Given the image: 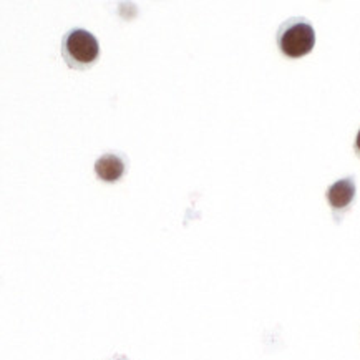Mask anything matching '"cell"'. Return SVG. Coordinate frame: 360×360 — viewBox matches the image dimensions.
<instances>
[{"label": "cell", "instance_id": "cell-1", "mask_svg": "<svg viewBox=\"0 0 360 360\" xmlns=\"http://www.w3.org/2000/svg\"><path fill=\"white\" fill-rule=\"evenodd\" d=\"M62 53L65 57L68 67L83 68L91 65L100 55L98 41L89 30L75 29L65 35L62 44Z\"/></svg>", "mask_w": 360, "mask_h": 360}, {"label": "cell", "instance_id": "cell-2", "mask_svg": "<svg viewBox=\"0 0 360 360\" xmlns=\"http://www.w3.org/2000/svg\"><path fill=\"white\" fill-rule=\"evenodd\" d=\"M279 49L290 58H301L314 49L316 32L306 20H289L279 30Z\"/></svg>", "mask_w": 360, "mask_h": 360}, {"label": "cell", "instance_id": "cell-3", "mask_svg": "<svg viewBox=\"0 0 360 360\" xmlns=\"http://www.w3.org/2000/svg\"><path fill=\"white\" fill-rule=\"evenodd\" d=\"M355 196V183L352 178L340 179L327 189V201L334 207V211L345 210Z\"/></svg>", "mask_w": 360, "mask_h": 360}, {"label": "cell", "instance_id": "cell-4", "mask_svg": "<svg viewBox=\"0 0 360 360\" xmlns=\"http://www.w3.org/2000/svg\"><path fill=\"white\" fill-rule=\"evenodd\" d=\"M95 173L101 181L115 183L123 176L124 173V161L118 155L108 153L96 160Z\"/></svg>", "mask_w": 360, "mask_h": 360}, {"label": "cell", "instance_id": "cell-5", "mask_svg": "<svg viewBox=\"0 0 360 360\" xmlns=\"http://www.w3.org/2000/svg\"><path fill=\"white\" fill-rule=\"evenodd\" d=\"M355 148H357V151H359V153H360V130H359L357 140H355Z\"/></svg>", "mask_w": 360, "mask_h": 360}]
</instances>
